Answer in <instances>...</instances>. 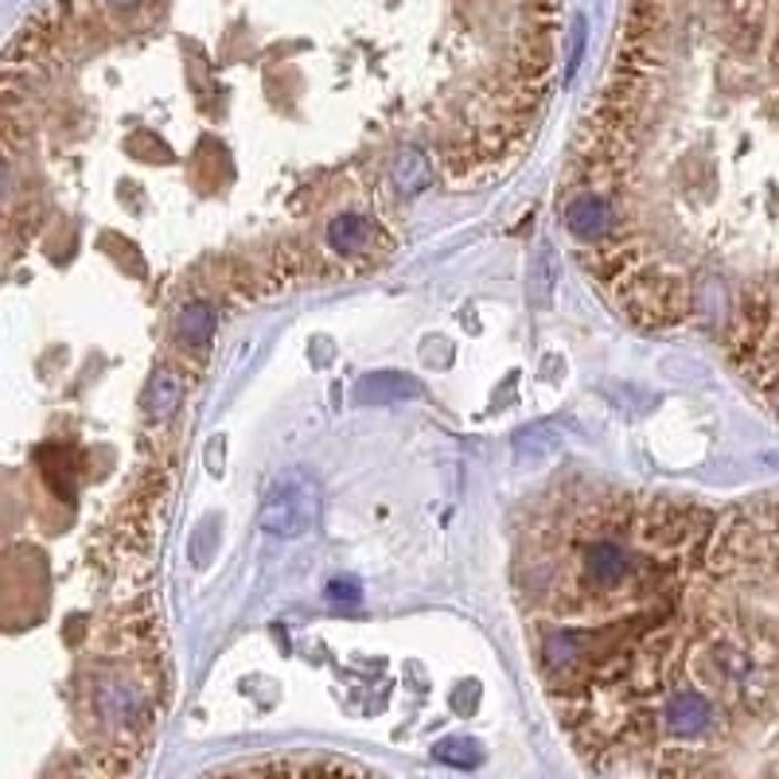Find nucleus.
I'll use <instances>...</instances> for the list:
<instances>
[{
	"mask_svg": "<svg viewBox=\"0 0 779 779\" xmlns=\"http://www.w3.org/2000/svg\"><path fill=\"white\" fill-rule=\"evenodd\" d=\"M565 227L624 312L698 324L779 417V0H632Z\"/></svg>",
	"mask_w": 779,
	"mask_h": 779,
	"instance_id": "f257e3e1",
	"label": "nucleus"
},
{
	"mask_svg": "<svg viewBox=\"0 0 779 779\" xmlns=\"http://www.w3.org/2000/svg\"><path fill=\"white\" fill-rule=\"evenodd\" d=\"M658 771H779V499L709 530L682 596L593 682Z\"/></svg>",
	"mask_w": 779,
	"mask_h": 779,
	"instance_id": "f03ea898",
	"label": "nucleus"
}]
</instances>
